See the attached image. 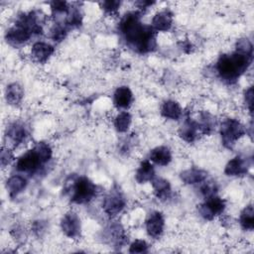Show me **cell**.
Instances as JSON below:
<instances>
[{
  "label": "cell",
  "mask_w": 254,
  "mask_h": 254,
  "mask_svg": "<svg viewBox=\"0 0 254 254\" xmlns=\"http://www.w3.org/2000/svg\"><path fill=\"white\" fill-rule=\"evenodd\" d=\"M139 12H129L121 19L119 30L126 43L138 53L151 52L156 47L155 30L152 26L143 25Z\"/></svg>",
  "instance_id": "6da1fadb"
},
{
  "label": "cell",
  "mask_w": 254,
  "mask_h": 254,
  "mask_svg": "<svg viewBox=\"0 0 254 254\" xmlns=\"http://www.w3.org/2000/svg\"><path fill=\"white\" fill-rule=\"evenodd\" d=\"M251 61L252 57L237 52L230 55H222L216 63V70L221 79L232 83L248 68Z\"/></svg>",
  "instance_id": "7a4b0ae2"
},
{
  "label": "cell",
  "mask_w": 254,
  "mask_h": 254,
  "mask_svg": "<svg viewBox=\"0 0 254 254\" xmlns=\"http://www.w3.org/2000/svg\"><path fill=\"white\" fill-rule=\"evenodd\" d=\"M71 184L66 186L71 202L83 204L89 202L96 194V186L86 177L71 179Z\"/></svg>",
  "instance_id": "3957f363"
},
{
  "label": "cell",
  "mask_w": 254,
  "mask_h": 254,
  "mask_svg": "<svg viewBox=\"0 0 254 254\" xmlns=\"http://www.w3.org/2000/svg\"><path fill=\"white\" fill-rule=\"evenodd\" d=\"M245 127L241 122L233 118L225 119L220 125L222 142L227 148H231L235 142L245 134Z\"/></svg>",
  "instance_id": "277c9868"
},
{
  "label": "cell",
  "mask_w": 254,
  "mask_h": 254,
  "mask_svg": "<svg viewBox=\"0 0 254 254\" xmlns=\"http://www.w3.org/2000/svg\"><path fill=\"white\" fill-rule=\"evenodd\" d=\"M224 208L225 201L221 197L213 194L206 197L205 201L199 205L198 211L203 218L210 220L215 216L221 214Z\"/></svg>",
  "instance_id": "5b68a950"
},
{
  "label": "cell",
  "mask_w": 254,
  "mask_h": 254,
  "mask_svg": "<svg viewBox=\"0 0 254 254\" xmlns=\"http://www.w3.org/2000/svg\"><path fill=\"white\" fill-rule=\"evenodd\" d=\"M43 165L39 155L35 151V149H31L25 154H23L16 163V169L19 172L26 174H33L39 170V168Z\"/></svg>",
  "instance_id": "8992f818"
},
{
  "label": "cell",
  "mask_w": 254,
  "mask_h": 254,
  "mask_svg": "<svg viewBox=\"0 0 254 254\" xmlns=\"http://www.w3.org/2000/svg\"><path fill=\"white\" fill-rule=\"evenodd\" d=\"M125 207V199L119 191H112L105 196L102 208L108 216L119 214Z\"/></svg>",
  "instance_id": "52a82bcc"
},
{
  "label": "cell",
  "mask_w": 254,
  "mask_h": 254,
  "mask_svg": "<svg viewBox=\"0 0 254 254\" xmlns=\"http://www.w3.org/2000/svg\"><path fill=\"white\" fill-rule=\"evenodd\" d=\"M61 227L63 232L69 238H76L80 234V219L73 211L66 212L62 220Z\"/></svg>",
  "instance_id": "ba28073f"
},
{
  "label": "cell",
  "mask_w": 254,
  "mask_h": 254,
  "mask_svg": "<svg viewBox=\"0 0 254 254\" xmlns=\"http://www.w3.org/2000/svg\"><path fill=\"white\" fill-rule=\"evenodd\" d=\"M251 166V162L247 158L237 156L230 160L225 166L224 173L230 177H237L245 175Z\"/></svg>",
  "instance_id": "9c48e42d"
},
{
  "label": "cell",
  "mask_w": 254,
  "mask_h": 254,
  "mask_svg": "<svg viewBox=\"0 0 254 254\" xmlns=\"http://www.w3.org/2000/svg\"><path fill=\"white\" fill-rule=\"evenodd\" d=\"M165 226V219L161 212L154 211L150 213L146 220V230L149 236L158 238L162 235Z\"/></svg>",
  "instance_id": "30bf717a"
},
{
  "label": "cell",
  "mask_w": 254,
  "mask_h": 254,
  "mask_svg": "<svg viewBox=\"0 0 254 254\" xmlns=\"http://www.w3.org/2000/svg\"><path fill=\"white\" fill-rule=\"evenodd\" d=\"M55 49L52 45L45 42H37L33 45L31 55L34 60L40 64L46 63L54 54Z\"/></svg>",
  "instance_id": "8fae6325"
},
{
  "label": "cell",
  "mask_w": 254,
  "mask_h": 254,
  "mask_svg": "<svg viewBox=\"0 0 254 254\" xmlns=\"http://www.w3.org/2000/svg\"><path fill=\"white\" fill-rule=\"evenodd\" d=\"M173 23V15L170 11L164 10L155 14L152 19V28L156 31L166 32L170 30Z\"/></svg>",
  "instance_id": "7c38bea8"
},
{
  "label": "cell",
  "mask_w": 254,
  "mask_h": 254,
  "mask_svg": "<svg viewBox=\"0 0 254 254\" xmlns=\"http://www.w3.org/2000/svg\"><path fill=\"white\" fill-rule=\"evenodd\" d=\"M114 104L118 108H127L131 105L133 101V94L128 86L118 87L113 96Z\"/></svg>",
  "instance_id": "4fadbf2b"
},
{
  "label": "cell",
  "mask_w": 254,
  "mask_h": 254,
  "mask_svg": "<svg viewBox=\"0 0 254 254\" xmlns=\"http://www.w3.org/2000/svg\"><path fill=\"white\" fill-rule=\"evenodd\" d=\"M150 160L160 166H167L172 161V154L168 147L159 146L150 152Z\"/></svg>",
  "instance_id": "5bb4252c"
},
{
  "label": "cell",
  "mask_w": 254,
  "mask_h": 254,
  "mask_svg": "<svg viewBox=\"0 0 254 254\" xmlns=\"http://www.w3.org/2000/svg\"><path fill=\"white\" fill-rule=\"evenodd\" d=\"M198 132L199 128L197 122H194L190 118H188L180 128V136L189 143L193 142L196 139Z\"/></svg>",
  "instance_id": "9a60e30c"
},
{
  "label": "cell",
  "mask_w": 254,
  "mask_h": 254,
  "mask_svg": "<svg viewBox=\"0 0 254 254\" xmlns=\"http://www.w3.org/2000/svg\"><path fill=\"white\" fill-rule=\"evenodd\" d=\"M207 174L205 171L199 169H189L181 173V179L185 184L195 185L205 181Z\"/></svg>",
  "instance_id": "2e32d148"
},
{
  "label": "cell",
  "mask_w": 254,
  "mask_h": 254,
  "mask_svg": "<svg viewBox=\"0 0 254 254\" xmlns=\"http://www.w3.org/2000/svg\"><path fill=\"white\" fill-rule=\"evenodd\" d=\"M155 177V170L153 165L148 161H143L135 175V179L139 184H144L146 182H151Z\"/></svg>",
  "instance_id": "e0dca14e"
},
{
  "label": "cell",
  "mask_w": 254,
  "mask_h": 254,
  "mask_svg": "<svg viewBox=\"0 0 254 254\" xmlns=\"http://www.w3.org/2000/svg\"><path fill=\"white\" fill-rule=\"evenodd\" d=\"M156 196L160 199H167L171 195V185L163 178H156L151 181Z\"/></svg>",
  "instance_id": "ac0fdd59"
},
{
  "label": "cell",
  "mask_w": 254,
  "mask_h": 254,
  "mask_svg": "<svg viewBox=\"0 0 254 254\" xmlns=\"http://www.w3.org/2000/svg\"><path fill=\"white\" fill-rule=\"evenodd\" d=\"M26 186H27V180L20 175H14L10 177L6 182V187L11 196H15L21 191H23Z\"/></svg>",
  "instance_id": "d6986e66"
},
{
  "label": "cell",
  "mask_w": 254,
  "mask_h": 254,
  "mask_svg": "<svg viewBox=\"0 0 254 254\" xmlns=\"http://www.w3.org/2000/svg\"><path fill=\"white\" fill-rule=\"evenodd\" d=\"M161 113L165 118L178 120L182 115V108L177 101L167 100L162 105Z\"/></svg>",
  "instance_id": "ffe728a7"
},
{
  "label": "cell",
  "mask_w": 254,
  "mask_h": 254,
  "mask_svg": "<svg viewBox=\"0 0 254 254\" xmlns=\"http://www.w3.org/2000/svg\"><path fill=\"white\" fill-rule=\"evenodd\" d=\"M24 95L22 86L16 82L11 83L6 88V100L11 105H16L21 102Z\"/></svg>",
  "instance_id": "44dd1931"
},
{
  "label": "cell",
  "mask_w": 254,
  "mask_h": 254,
  "mask_svg": "<svg viewBox=\"0 0 254 254\" xmlns=\"http://www.w3.org/2000/svg\"><path fill=\"white\" fill-rule=\"evenodd\" d=\"M6 136L13 145H18L22 143L26 138V130L23 125L19 123H14L9 127Z\"/></svg>",
  "instance_id": "7402d4cb"
},
{
  "label": "cell",
  "mask_w": 254,
  "mask_h": 254,
  "mask_svg": "<svg viewBox=\"0 0 254 254\" xmlns=\"http://www.w3.org/2000/svg\"><path fill=\"white\" fill-rule=\"evenodd\" d=\"M240 225L245 230H252L254 228V212L253 206L250 204L246 206L240 213Z\"/></svg>",
  "instance_id": "603a6c76"
},
{
  "label": "cell",
  "mask_w": 254,
  "mask_h": 254,
  "mask_svg": "<svg viewBox=\"0 0 254 254\" xmlns=\"http://www.w3.org/2000/svg\"><path fill=\"white\" fill-rule=\"evenodd\" d=\"M131 121H132V117L130 113L127 111H122L115 117L114 127L120 133L126 132L130 127Z\"/></svg>",
  "instance_id": "cb8c5ba5"
},
{
  "label": "cell",
  "mask_w": 254,
  "mask_h": 254,
  "mask_svg": "<svg viewBox=\"0 0 254 254\" xmlns=\"http://www.w3.org/2000/svg\"><path fill=\"white\" fill-rule=\"evenodd\" d=\"M34 149L37 152V154L39 155L43 164H45V163H47L48 161L51 160L52 155H53V151H52V148L49 144H47L45 142H39L35 145Z\"/></svg>",
  "instance_id": "d4e9b609"
},
{
  "label": "cell",
  "mask_w": 254,
  "mask_h": 254,
  "mask_svg": "<svg viewBox=\"0 0 254 254\" xmlns=\"http://www.w3.org/2000/svg\"><path fill=\"white\" fill-rule=\"evenodd\" d=\"M236 52L240 53L242 55H245V56L252 57L253 46H252L251 42L247 38L239 39L237 41V43H236Z\"/></svg>",
  "instance_id": "484cf974"
},
{
  "label": "cell",
  "mask_w": 254,
  "mask_h": 254,
  "mask_svg": "<svg viewBox=\"0 0 254 254\" xmlns=\"http://www.w3.org/2000/svg\"><path fill=\"white\" fill-rule=\"evenodd\" d=\"M148 251V244L144 240H135L129 246L130 253H145Z\"/></svg>",
  "instance_id": "4316f807"
},
{
  "label": "cell",
  "mask_w": 254,
  "mask_h": 254,
  "mask_svg": "<svg viewBox=\"0 0 254 254\" xmlns=\"http://www.w3.org/2000/svg\"><path fill=\"white\" fill-rule=\"evenodd\" d=\"M51 32H52L51 34H52L53 40L57 41V42H60V41L64 40V38L65 37V35H66V28L62 26V25H60V24H58V25H56L52 29Z\"/></svg>",
  "instance_id": "83f0119b"
},
{
  "label": "cell",
  "mask_w": 254,
  "mask_h": 254,
  "mask_svg": "<svg viewBox=\"0 0 254 254\" xmlns=\"http://www.w3.org/2000/svg\"><path fill=\"white\" fill-rule=\"evenodd\" d=\"M119 6H120L119 1H104L102 3L103 10L109 14H113V13L117 12Z\"/></svg>",
  "instance_id": "f1b7e54d"
},
{
  "label": "cell",
  "mask_w": 254,
  "mask_h": 254,
  "mask_svg": "<svg viewBox=\"0 0 254 254\" xmlns=\"http://www.w3.org/2000/svg\"><path fill=\"white\" fill-rule=\"evenodd\" d=\"M13 160V154L8 148H3L1 151V166L4 168Z\"/></svg>",
  "instance_id": "f546056e"
},
{
  "label": "cell",
  "mask_w": 254,
  "mask_h": 254,
  "mask_svg": "<svg viewBox=\"0 0 254 254\" xmlns=\"http://www.w3.org/2000/svg\"><path fill=\"white\" fill-rule=\"evenodd\" d=\"M244 97H245V102L249 109V112L252 113V105H253V88H252V86H250L246 90Z\"/></svg>",
  "instance_id": "4dcf8cb0"
}]
</instances>
